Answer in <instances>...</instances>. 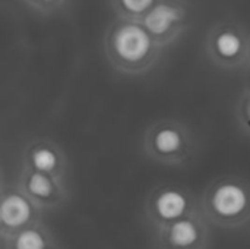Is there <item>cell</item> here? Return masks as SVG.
<instances>
[{"mask_svg":"<svg viewBox=\"0 0 250 249\" xmlns=\"http://www.w3.org/2000/svg\"><path fill=\"white\" fill-rule=\"evenodd\" d=\"M163 50L141 21L116 18L104 37L108 63L125 75L146 73L158 63Z\"/></svg>","mask_w":250,"mask_h":249,"instance_id":"obj_1","label":"cell"},{"mask_svg":"<svg viewBox=\"0 0 250 249\" xmlns=\"http://www.w3.org/2000/svg\"><path fill=\"white\" fill-rule=\"evenodd\" d=\"M144 151L163 164L185 163L195 148L192 131L174 119H163L148 126L144 135Z\"/></svg>","mask_w":250,"mask_h":249,"instance_id":"obj_2","label":"cell"},{"mask_svg":"<svg viewBox=\"0 0 250 249\" xmlns=\"http://www.w3.org/2000/svg\"><path fill=\"white\" fill-rule=\"evenodd\" d=\"M208 59L226 70H237L250 65V34L236 23L214 25L205 40Z\"/></svg>","mask_w":250,"mask_h":249,"instance_id":"obj_3","label":"cell"},{"mask_svg":"<svg viewBox=\"0 0 250 249\" xmlns=\"http://www.w3.org/2000/svg\"><path fill=\"white\" fill-rule=\"evenodd\" d=\"M189 18L188 0H158L141 22L154 40L166 48L185 34L189 26Z\"/></svg>","mask_w":250,"mask_h":249,"instance_id":"obj_4","label":"cell"},{"mask_svg":"<svg viewBox=\"0 0 250 249\" xmlns=\"http://www.w3.org/2000/svg\"><path fill=\"white\" fill-rule=\"evenodd\" d=\"M207 207L218 219L237 220L250 210V188L237 179H223L207 192Z\"/></svg>","mask_w":250,"mask_h":249,"instance_id":"obj_5","label":"cell"},{"mask_svg":"<svg viewBox=\"0 0 250 249\" xmlns=\"http://www.w3.org/2000/svg\"><path fill=\"white\" fill-rule=\"evenodd\" d=\"M26 167L48 173L57 179H62L66 169V157L62 148L45 138H37L31 141L23 154Z\"/></svg>","mask_w":250,"mask_h":249,"instance_id":"obj_6","label":"cell"},{"mask_svg":"<svg viewBox=\"0 0 250 249\" xmlns=\"http://www.w3.org/2000/svg\"><path fill=\"white\" fill-rule=\"evenodd\" d=\"M32 217V204L29 197L25 192L10 191L4 192L1 207H0V219L1 223L7 227H21L26 225Z\"/></svg>","mask_w":250,"mask_h":249,"instance_id":"obj_7","label":"cell"},{"mask_svg":"<svg viewBox=\"0 0 250 249\" xmlns=\"http://www.w3.org/2000/svg\"><path fill=\"white\" fill-rule=\"evenodd\" d=\"M188 208L189 197L176 188H163L152 198V210L164 222H176Z\"/></svg>","mask_w":250,"mask_h":249,"instance_id":"obj_8","label":"cell"},{"mask_svg":"<svg viewBox=\"0 0 250 249\" xmlns=\"http://www.w3.org/2000/svg\"><path fill=\"white\" fill-rule=\"evenodd\" d=\"M22 188L23 192L34 198L35 201H47L60 194V179L42 173L38 170H32L29 167H25L22 175Z\"/></svg>","mask_w":250,"mask_h":249,"instance_id":"obj_9","label":"cell"},{"mask_svg":"<svg viewBox=\"0 0 250 249\" xmlns=\"http://www.w3.org/2000/svg\"><path fill=\"white\" fill-rule=\"evenodd\" d=\"M199 239V230L195 222L190 219L176 220L168 230V242L177 249L193 247Z\"/></svg>","mask_w":250,"mask_h":249,"instance_id":"obj_10","label":"cell"},{"mask_svg":"<svg viewBox=\"0 0 250 249\" xmlns=\"http://www.w3.org/2000/svg\"><path fill=\"white\" fill-rule=\"evenodd\" d=\"M158 0H110L116 18L141 21Z\"/></svg>","mask_w":250,"mask_h":249,"instance_id":"obj_11","label":"cell"},{"mask_svg":"<svg viewBox=\"0 0 250 249\" xmlns=\"http://www.w3.org/2000/svg\"><path fill=\"white\" fill-rule=\"evenodd\" d=\"M70 0H21L28 9L42 16H53L63 12L69 6Z\"/></svg>","mask_w":250,"mask_h":249,"instance_id":"obj_12","label":"cell"},{"mask_svg":"<svg viewBox=\"0 0 250 249\" xmlns=\"http://www.w3.org/2000/svg\"><path fill=\"white\" fill-rule=\"evenodd\" d=\"M15 249H45V239L35 229L23 230L15 241Z\"/></svg>","mask_w":250,"mask_h":249,"instance_id":"obj_13","label":"cell"},{"mask_svg":"<svg viewBox=\"0 0 250 249\" xmlns=\"http://www.w3.org/2000/svg\"><path fill=\"white\" fill-rule=\"evenodd\" d=\"M239 120L242 128L250 134V92L245 94L239 106Z\"/></svg>","mask_w":250,"mask_h":249,"instance_id":"obj_14","label":"cell"}]
</instances>
